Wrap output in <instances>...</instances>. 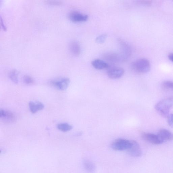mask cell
Wrapping results in <instances>:
<instances>
[{
    "label": "cell",
    "mask_w": 173,
    "mask_h": 173,
    "mask_svg": "<svg viewBox=\"0 0 173 173\" xmlns=\"http://www.w3.org/2000/svg\"><path fill=\"white\" fill-rule=\"evenodd\" d=\"M1 26L2 27L3 29L4 30H7V28L5 26V24H4V23L3 21V20H2V17L1 16Z\"/></svg>",
    "instance_id": "cb8c5ba5"
},
{
    "label": "cell",
    "mask_w": 173,
    "mask_h": 173,
    "mask_svg": "<svg viewBox=\"0 0 173 173\" xmlns=\"http://www.w3.org/2000/svg\"><path fill=\"white\" fill-rule=\"evenodd\" d=\"M28 106L32 114L36 113L44 108V105L42 103L38 101H30L29 102Z\"/></svg>",
    "instance_id": "7c38bea8"
},
{
    "label": "cell",
    "mask_w": 173,
    "mask_h": 173,
    "mask_svg": "<svg viewBox=\"0 0 173 173\" xmlns=\"http://www.w3.org/2000/svg\"><path fill=\"white\" fill-rule=\"evenodd\" d=\"M93 67L97 70H102L109 67V65L106 62L100 59L93 60L92 62Z\"/></svg>",
    "instance_id": "5bb4252c"
},
{
    "label": "cell",
    "mask_w": 173,
    "mask_h": 173,
    "mask_svg": "<svg viewBox=\"0 0 173 173\" xmlns=\"http://www.w3.org/2000/svg\"><path fill=\"white\" fill-rule=\"evenodd\" d=\"M132 145L130 149L127 150L129 154L133 157H139L141 156L142 151L139 143L134 141H132Z\"/></svg>",
    "instance_id": "9c48e42d"
},
{
    "label": "cell",
    "mask_w": 173,
    "mask_h": 173,
    "mask_svg": "<svg viewBox=\"0 0 173 173\" xmlns=\"http://www.w3.org/2000/svg\"><path fill=\"white\" fill-rule=\"evenodd\" d=\"M83 165L85 170L89 173L95 171L96 169V165L91 161L85 159L83 160Z\"/></svg>",
    "instance_id": "9a60e30c"
},
{
    "label": "cell",
    "mask_w": 173,
    "mask_h": 173,
    "mask_svg": "<svg viewBox=\"0 0 173 173\" xmlns=\"http://www.w3.org/2000/svg\"><path fill=\"white\" fill-rule=\"evenodd\" d=\"M157 135L163 143L171 141L173 140V134L169 131L165 129H160Z\"/></svg>",
    "instance_id": "8fae6325"
},
{
    "label": "cell",
    "mask_w": 173,
    "mask_h": 173,
    "mask_svg": "<svg viewBox=\"0 0 173 173\" xmlns=\"http://www.w3.org/2000/svg\"><path fill=\"white\" fill-rule=\"evenodd\" d=\"M70 83L69 78L64 77L61 79L53 80L49 82L52 86L60 90L64 91L67 90Z\"/></svg>",
    "instance_id": "277c9868"
},
{
    "label": "cell",
    "mask_w": 173,
    "mask_h": 173,
    "mask_svg": "<svg viewBox=\"0 0 173 173\" xmlns=\"http://www.w3.org/2000/svg\"><path fill=\"white\" fill-rule=\"evenodd\" d=\"M107 37L106 34H102L98 36L96 38V42L98 44H102L104 43Z\"/></svg>",
    "instance_id": "ffe728a7"
},
{
    "label": "cell",
    "mask_w": 173,
    "mask_h": 173,
    "mask_svg": "<svg viewBox=\"0 0 173 173\" xmlns=\"http://www.w3.org/2000/svg\"><path fill=\"white\" fill-rule=\"evenodd\" d=\"M162 86L166 89H173V82L170 81H166L163 82Z\"/></svg>",
    "instance_id": "44dd1931"
},
{
    "label": "cell",
    "mask_w": 173,
    "mask_h": 173,
    "mask_svg": "<svg viewBox=\"0 0 173 173\" xmlns=\"http://www.w3.org/2000/svg\"><path fill=\"white\" fill-rule=\"evenodd\" d=\"M23 81L24 83L27 85H32L34 83V81L33 78L30 76L28 75L24 76Z\"/></svg>",
    "instance_id": "d6986e66"
},
{
    "label": "cell",
    "mask_w": 173,
    "mask_h": 173,
    "mask_svg": "<svg viewBox=\"0 0 173 173\" xmlns=\"http://www.w3.org/2000/svg\"><path fill=\"white\" fill-rule=\"evenodd\" d=\"M121 50V57L122 60L125 61L128 59L131 54V49L129 45L123 40H119Z\"/></svg>",
    "instance_id": "5b68a950"
},
{
    "label": "cell",
    "mask_w": 173,
    "mask_h": 173,
    "mask_svg": "<svg viewBox=\"0 0 173 173\" xmlns=\"http://www.w3.org/2000/svg\"><path fill=\"white\" fill-rule=\"evenodd\" d=\"M106 59L111 63H115L119 60L121 57L115 53H109L105 57Z\"/></svg>",
    "instance_id": "2e32d148"
},
{
    "label": "cell",
    "mask_w": 173,
    "mask_h": 173,
    "mask_svg": "<svg viewBox=\"0 0 173 173\" xmlns=\"http://www.w3.org/2000/svg\"><path fill=\"white\" fill-rule=\"evenodd\" d=\"M167 118V123L168 125L171 127H173V114H171L169 115Z\"/></svg>",
    "instance_id": "603a6c76"
},
{
    "label": "cell",
    "mask_w": 173,
    "mask_h": 173,
    "mask_svg": "<svg viewBox=\"0 0 173 173\" xmlns=\"http://www.w3.org/2000/svg\"><path fill=\"white\" fill-rule=\"evenodd\" d=\"M0 118L2 120L7 123L13 122L16 119L15 115L13 113L3 109L0 110Z\"/></svg>",
    "instance_id": "30bf717a"
},
{
    "label": "cell",
    "mask_w": 173,
    "mask_h": 173,
    "mask_svg": "<svg viewBox=\"0 0 173 173\" xmlns=\"http://www.w3.org/2000/svg\"><path fill=\"white\" fill-rule=\"evenodd\" d=\"M69 48L70 52L73 55L78 56L80 54L81 52L80 45L76 41H72L70 43Z\"/></svg>",
    "instance_id": "4fadbf2b"
},
{
    "label": "cell",
    "mask_w": 173,
    "mask_h": 173,
    "mask_svg": "<svg viewBox=\"0 0 173 173\" xmlns=\"http://www.w3.org/2000/svg\"><path fill=\"white\" fill-rule=\"evenodd\" d=\"M142 137L145 141L155 145H159L163 142L157 135L149 133H144Z\"/></svg>",
    "instance_id": "52a82bcc"
},
{
    "label": "cell",
    "mask_w": 173,
    "mask_h": 173,
    "mask_svg": "<svg viewBox=\"0 0 173 173\" xmlns=\"http://www.w3.org/2000/svg\"><path fill=\"white\" fill-rule=\"evenodd\" d=\"M57 129L59 130L66 132L71 130L72 128V126L67 123H60L57 126Z\"/></svg>",
    "instance_id": "e0dca14e"
},
{
    "label": "cell",
    "mask_w": 173,
    "mask_h": 173,
    "mask_svg": "<svg viewBox=\"0 0 173 173\" xmlns=\"http://www.w3.org/2000/svg\"><path fill=\"white\" fill-rule=\"evenodd\" d=\"M9 77L10 80L15 84L18 82V73L16 70H12L9 73Z\"/></svg>",
    "instance_id": "ac0fdd59"
},
{
    "label": "cell",
    "mask_w": 173,
    "mask_h": 173,
    "mask_svg": "<svg viewBox=\"0 0 173 173\" xmlns=\"http://www.w3.org/2000/svg\"><path fill=\"white\" fill-rule=\"evenodd\" d=\"M124 70L121 67H113L108 70L107 75L111 79H117L121 78L124 75Z\"/></svg>",
    "instance_id": "ba28073f"
},
{
    "label": "cell",
    "mask_w": 173,
    "mask_h": 173,
    "mask_svg": "<svg viewBox=\"0 0 173 173\" xmlns=\"http://www.w3.org/2000/svg\"><path fill=\"white\" fill-rule=\"evenodd\" d=\"M132 67L136 72L144 73L150 71L151 66L149 60L145 58H141L134 62L132 64Z\"/></svg>",
    "instance_id": "7a4b0ae2"
},
{
    "label": "cell",
    "mask_w": 173,
    "mask_h": 173,
    "mask_svg": "<svg viewBox=\"0 0 173 173\" xmlns=\"http://www.w3.org/2000/svg\"><path fill=\"white\" fill-rule=\"evenodd\" d=\"M132 141L119 138L115 140L111 144V147L116 151H123L129 150L131 147Z\"/></svg>",
    "instance_id": "3957f363"
},
{
    "label": "cell",
    "mask_w": 173,
    "mask_h": 173,
    "mask_svg": "<svg viewBox=\"0 0 173 173\" xmlns=\"http://www.w3.org/2000/svg\"><path fill=\"white\" fill-rule=\"evenodd\" d=\"M45 2L48 5L54 6L61 5L63 3V2L60 1H51V0H48V1H45Z\"/></svg>",
    "instance_id": "7402d4cb"
},
{
    "label": "cell",
    "mask_w": 173,
    "mask_h": 173,
    "mask_svg": "<svg viewBox=\"0 0 173 173\" xmlns=\"http://www.w3.org/2000/svg\"><path fill=\"white\" fill-rule=\"evenodd\" d=\"M69 18L72 22H78L87 21L88 19V16L78 11H73L69 14Z\"/></svg>",
    "instance_id": "8992f818"
},
{
    "label": "cell",
    "mask_w": 173,
    "mask_h": 173,
    "mask_svg": "<svg viewBox=\"0 0 173 173\" xmlns=\"http://www.w3.org/2000/svg\"><path fill=\"white\" fill-rule=\"evenodd\" d=\"M173 106V97H170L161 101L155 106V109L164 117H167Z\"/></svg>",
    "instance_id": "6da1fadb"
},
{
    "label": "cell",
    "mask_w": 173,
    "mask_h": 173,
    "mask_svg": "<svg viewBox=\"0 0 173 173\" xmlns=\"http://www.w3.org/2000/svg\"><path fill=\"white\" fill-rule=\"evenodd\" d=\"M168 58L171 61L173 62V53H171L168 56Z\"/></svg>",
    "instance_id": "484cf974"
},
{
    "label": "cell",
    "mask_w": 173,
    "mask_h": 173,
    "mask_svg": "<svg viewBox=\"0 0 173 173\" xmlns=\"http://www.w3.org/2000/svg\"><path fill=\"white\" fill-rule=\"evenodd\" d=\"M141 3L146 5H150L151 4V2L150 1H142Z\"/></svg>",
    "instance_id": "d4e9b609"
}]
</instances>
